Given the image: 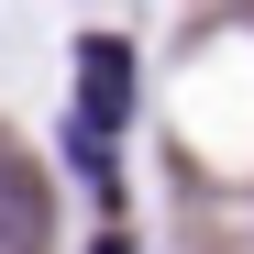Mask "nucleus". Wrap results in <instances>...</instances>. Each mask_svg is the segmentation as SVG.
<instances>
[{"label": "nucleus", "instance_id": "1", "mask_svg": "<svg viewBox=\"0 0 254 254\" xmlns=\"http://www.w3.org/2000/svg\"><path fill=\"white\" fill-rule=\"evenodd\" d=\"M122 89H133V56L111 45H89V66H77V122H66V144H77V177L89 188H111V133H122Z\"/></svg>", "mask_w": 254, "mask_h": 254}, {"label": "nucleus", "instance_id": "2", "mask_svg": "<svg viewBox=\"0 0 254 254\" xmlns=\"http://www.w3.org/2000/svg\"><path fill=\"white\" fill-rule=\"evenodd\" d=\"M33 221H45V199H33V177L0 155V243H33Z\"/></svg>", "mask_w": 254, "mask_h": 254}, {"label": "nucleus", "instance_id": "3", "mask_svg": "<svg viewBox=\"0 0 254 254\" xmlns=\"http://www.w3.org/2000/svg\"><path fill=\"white\" fill-rule=\"evenodd\" d=\"M100 254H122V243H100Z\"/></svg>", "mask_w": 254, "mask_h": 254}]
</instances>
